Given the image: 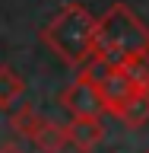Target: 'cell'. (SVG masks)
Returning <instances> with one entry per match:
<instances>
[{
  "label": "cell",
  "mask_w": 149,
  "mask_h": 153,
  "mask_svg": "<svg viewBox=\"0 0 149 153\" xmlns=\"http://www.w3.org/2000/svg\"><path fill=\"white\" fill-rule=\"evenodd\" d=\"M95 86H98V93H102V99H105V112H108V115H114L133 93H140L127 67H111Z\"/></svg>",
  "instance_id": "cell-4"
},
{
  "label": "cell",
  "mask_w": 149,
  "mask_h": 153,
  "mask_svg": "<svg viewBox=\"0 0 149 153\" xmlns=\"http://www.w3.org/2000/svg\"><path fill=\"white\" fill-rule=\"evenodd\" d=\"M67 134H70V147L73 150L92 153L105 140V124H102L98 115H73L67 121Z\"/></svg>",
  "instance_id": "cell-5"
},
{
  "label": "cell",
  "mask_w": 149,
  "mask_h": 153,
  "mask_svg": "<svg viewBox=\"0 0 149 153\" xmlns=\"http://www.w3.org/2000/svg\"><path fill=\"white\" fill-rule=\"evenodd\" d=\"M0 153H26L19 143H13V140H7V143H0Z\"/></svg>",
  "instance_id": "cell-11"
},
{
  "label": "cell",
  "mask_w": 149,
  "mask_h": 153,
  "mask_svg": "<svg viewBox=\"0 0 149 153\" xmlns=\"http://www.w3.org/2000/svg\"><path fill=\"white\" fill-rule=\"evenodd\" d=\"M124 67L130 70V76H133V83H137V89H140V93H149V54L133 57V61H127Z\"/></svg>",
  "instance_id": "cell-10"
},
{
  "label": "cell",
  "mask_w": 149,
  "mask_h": 153,
  "mask_svg": "<svg viewBox=\"0 0 149 153\" xmlns=\"http://www.w3.org/2000/svg\"><path fill=\"white\" fill-rule=\"evenodd\" d=\"M35 150L38 153H60L70 143V134H67V124H60V121H48L45 118V124H41V131L35 134Z\"/></svg>",
  "instance_id": "cell-6"
},
{
  "label": "cell",
  "mask_w": 149,
  "mask_h": 153,
  "mask_svg": "<svg viewBox=\"0 0 149 153\" xmlns=\"http://www.w3.org/2000/svg\"><path fill=\"white\" fill-rule=\"evenodd\" d=\"M26 93V80L13 70L10 64H0V108H10L16 105Z\"/></svg>",
  "instance_id": "cell-9"
},
{
  "label": "cell",
  "mask_w": 149,
  "mask_h": 153,
  "mask_svg": "<svg viewBox=\"0 0 149 153\" xmlns=\"http://www.w3.org/2000/svg\"><path fill=\"white\" fill-rule=\"evenodd\" d=\"M41 124H45V118L35 112V105H16V112L10 115V131H16V137H22V140H35Z\"/></svg>",
  "instance_id": "cell-7"
},
{
  "label": "cell",
  "mask_w": 149,
  "mask_h": 153,
  "mask_svg": "<svg viewBox=\"0 0 149 153\" xmlns=\"http://www.w3.org/2000/svg\"><path fill=\"white\" fill-rule=\"evenodd\" d=\"M60 105H64L70 115H102L105 112V99L98 93V86L92 80L76 74V80L60 93Z\"/></svg>",
  "instance_id": "cell-3"
},
{
  "label": "cell",
  "mask_w": 149,
  "mask_h": 153,
  "mask_svg": "<svg viewBox=\"0 0 149 153\" xmlns=\"http://www.w3.org/2000/svg\"><path fill=\"white\" fill-rule=\"evenodd\" d=\"M146 153H149V150H146Z\"/></svg>",
  "instance_id": "cell-12"
},
{
  "label": "cell",
  "mask_w": 149,
  "mask_h": 153,
  "mask_svg": "<svg viewBox=\"0 0 149 153\" xmlns=\"http://www.w3.org/2000/svg\"><path fill=\"white\" fill-rule=\"evenodd\" d=\"M114 118L127 128H143L149 121V93H133L127 102L114 112Z\"/></svg>",
  "instance_id": "cell-8"
},
{
  "label": "cell",
  "mask_w": 149,
  "mask_h": 153,
  "mask_svg": "<svg viewBox=\"0 0 149 153\" xmlns=\"http://www.w3.org/2000/svg\"><path fill=\"white\" fill-rule=\"evenodd\" d=\"M95 38H98V16H92L83 3H67L41 29V42L67 67H76V70L95 54Z\"/></svg>",
  "instance_id": "cell-1"
},
{
  "label": "cell",
  "mask_w": 149,
  "mask_h": 153,
  "mask_svg": "<svg viewBox=\"0 0 149 153\" xmlns=\"http://www.w3.org/2000/svg\"><path fill=\"white\" fill-rule=\"evenodd\" d=\"M95 54L108 57L114 67H124L133 57L149 54V26L127 3H111L98 16Z\"/></svg>",
  "instance_id": "cell-2"
}]
</instances>
